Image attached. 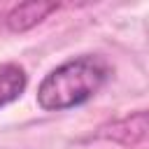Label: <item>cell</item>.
I'll return each instance as SVG.
<instances>
[{"mask_svg": "<svg viewBox=\"0 0 149 149\" xmlns=\"http://www.w3.org/2000/svg\"><path fill=\"white\" fill-rule=\"evenodd\" d=\"M109 74L107 63L100 56H77L51 70L40 88L37 102L47 112H61L91 100Z\"/></svg>", "mask_w": 149, "mask_h": 149, "instance_id": "1", "label": "cell"}, {"mask_svg": "<svg viewBox=\"0 0 149 149\" xmlns=\"http://www.w3.org/2000/svg\"><path fill=\"white\" fill-rule=\"evenodd\" d=\"M100 137L121 142V144H140L149 142V109L123 116L119 121H112L109 126L100 128Z\"/></svg>", "mask_w": 149, "mask_h": 149, "instance_id": "2", "label": "cell"}, {"mask_svg": "<svg viewBox=\"0 0 149 149\" xmlns=\"http://www.w3.org/2000/svg\"><path fill=\"white\" fill-rule=\"evenodd\" d=\"M56 9H58L56 2H23V5H16L7 14V26H9V30L21 33V30L37 26L40 21H44Z\"/></svg>", "mask_w": 149, "mask_h": 149, "instance_id": "3", "label": "cell"}, {"mask_svg": "<svg viewBox=\"0 0 149 149\" xmlns=\"http://www.w3.org/2000/svg\"><path fill=\"white\" fill-rule=\"evenodd\" d=\"M26 84H28V77L21 65H16V63L0 65V107L14 102L23 93Z\"/></svg>", "mask_w": 149, "mask_h": 149, "instance_id": "4", "label": "cell"}]
</instances>
